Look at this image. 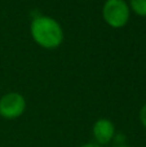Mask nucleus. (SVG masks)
<instances>
[{"label": "nucleus", "mask_w": 146, "mask_h": 147, "mask_svg": "<svg viewBox=\"0 0 146 147\" xmlns=\"http://www.w3.org/2000/svg\"><path fill=\"white\" fill-rule=\"evenodd\" d=\"M80 147H102V146L97 145L96 142H91V143H85V145H82Z\"/></svg>", "instance_id": "nucleus-7"}, {"label": "nucleus", "mask_w": 146, "mask_h": 147, "mask_svg": "<svg viewBox=\"0 0 146 147\" xmlns=\"http://www.w3.org/2000/svg\"><path fill=\"white\" fill-rule=\"evenodd\" d=\"M131 9L126 0H106L102 7V18L110 27L122 28L128 23Z\"/></svg>", "instance_id": "nucleus-2"}, {"label": "nucleus", "mask_w": 146, "mask_h": 147, "mask_svg": "<svg viewBox=\"0 0 146 147\" xmlns=\"http://www.w3.org/2000/svg\"><path fill=\"white\" fill-rule=\"evenodd\" d=\"M26 110V99L21 93L9 92L0 98V116L13 120L22 116Z\"/></svg>", "instance_id": "nucleus-3"}, {"label": "nucleus", "mask_w": 146, "mask_h": 147, "mask_svg": "<svg viewBox=\"0 0 146 147\" xmlns=\"http://www.w3.org/2000/svg\"><path fill=\"white\" fill-rule=\"evenodd\" d=\"M30 32L34 41L44 49H56L64 41L61 25L49 16H35L31 21Z\"/></svg>", "instance_id": "nucleus-1"}, {"label": "nucleus", "mask_w": 146, "mask_h": 147, "mask_svg": "<svg viewBox=\"0 0 146 147\" xmlns=\"http://www.w3.org/2000/svg\"><path fill=\"white\" fill-rule=\"evenodd\" d=\"M129 9L140 17H146V0H129Z\"/></svg>", "instance_id": "nucleus-5"}, {"label": "nucleus", "mask_w": 146, "mask_h": 147, "mask_svg": "<svg viewBox=\"0 0 146 147\" xmlns=\"http://www.w3.org/2000/svg\"><path fill=\"white\" fill-rule=\"evenodd\" d=\"M92 136L97 145L105 146L110 143L115 137V125L110 119L101 117L93 124Z\"/></svg>", "instance_id": "nucleus-4"}, {"label": "nucleus", "mask_w": 146, "mask_h": 147, "mask_svg": "<svg viewBox=\"0 0 146 147\" xmlns=\"http://www.w3.org/2000/svg\"><path fill=\"white\" fill-rule=\"evenodd\" d=\"M114 147H131V146H127V145H116V146H114Z\"/></svg>", "instance_id": "nucleus-8"}, {"label": "nucleus", "mask_w": 146, "mask_h": 147, "mask_svg": "<svg viewBox=\"0 0 146 147\" xmlns=\"http://www.w3.org/2000/svg\"><path fill=\"white\" fill-rule=\"evenodd\" d=\"M140 121H141L142 127L146 129V103L140 110Z\"/></svg>", "instance_id": "nucleus-6"}]
</instances>
